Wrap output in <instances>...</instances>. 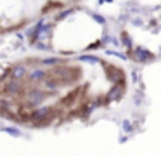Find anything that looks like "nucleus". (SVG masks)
<instances>
[{"instance_id":"3","label":"nucleus","mask_w":161,"mask_h":156,"mask_svg":"<svg viewBox=\"0 0 161 156\" xmlns=\"http://www.w3.org/2000/svg\"><path fill=\"white\" fill-rule=\"evenodd\" d=\"M82 0H0V38L31 28L42 17Z\"/></svg>"},{"instance_id":"1","label":"nucleus","mask_w":161,"mask_h":156,"mask_svg":"<svg viewBox=\"0 0 161 156\" xmlns=\"http://www.w3.org/2000/svg\"><path fill=\"white\" fill-rule=\"evenodd\" d=\"M125 85V71L101 57H17L0 64V118L24 130L61 128L111 106Z\"/></svg>"},{"instance_id":"2","label":"nucleus","mask_w":161,"mask_h":156,"mask_svg":"<svg viewBox=\"0 0 161 156\" xmlns=\"http://www.w3.org/2000/svg\"><path fill=\"white\" fill-rule=\"evenodd\" d=\"M29 43L49 54H83L99 43L101 24L80 4L42 17L31 26Z\"/></svg>"}]
</instances>
